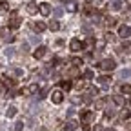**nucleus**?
I'll use <instances>...</instances> for the list:
<instances>
[{
    "label": "nucleus",
    "mask_w": 131,
    "mask_h": 131,
    "mask_svg": "<svg viewBox=\"0 0 131 131\" xmlns=\"http://www.w3.org/2000/svg\"><path fill=\"white\" fill-rule=\"evenodd\" d=\"M69 47H71V51H75V53H77V51H82V49L86 47V44H84V42H80L78 38H73V40H71V44H69Z\"/></svg>",
    "instance_id": "7ed1b4c3"
},
{
    "label": "nucleus",
    "mask_w": 131,
    "mask_h": 131,
    "mask_svg": "<svg viewBox=\"0 0 131 131\" xmlns=\"http://www.w3.org/2000/svg\"><path fill=\"white\" fill-rule=\"evenodd\" d=\"M22 49H26V51H27V49H29V44H27V42H24V44H22Z\"/></svg>",
    "instance_id": "72a5a7b5"
},
{
    "label": "nucleus",
    "mask_w": 131,
    "mask_h": 131,
    "mask_svg": "<svg viewBox=\"0 0 131 131\" xmlns=\"http://www.w3.org/2000/svg\"><path fill=\"white\" fill-rule=\"evenodd\" d=\"M104 46H106V40H98L96 42V49H102Z\"/></svg>",
    "instance_id": "cd10ccee"
},
{
    "label": "nucleus",
    "mask_w": 131,
    "mask_h": 131,
    "mask_svg": "<svg viewBox=\"0 0 131 131\" xmlns=\"http://www.w3.org/2000/svg\"><path fill=\"white\" fill-rule=\"evenodd\" d=\"M9 37V27H2V29H0V37Z\"/></svg>",
    "instance_id": "a878e982"
},
{
    "label": "nucleus",
    "mask_w": 131,
    "mask_h": 131,
    "mask_svg": "<svg viewBox=\"0 0 131 131\" xmlns=\"http://www.w3.org/2000/svg\"><path fill=\"white\" fill-rule=\"evenodd\" d=\"M75 127H77V122L75 120H69L68 124H66V129H75Z\"/></svg>",
    "instance_id": "393cba45"
},
{
    "label": "nucleus",
    "mask_w": 131,
    "mask_h": 131,
    "mask_svg": "<svg viewBox=\"0 0 131 131\" xmlns=\"http://www.w3.org/2000/svg\"><path fill=\"white\" fill-rule=\"evenodd\" d=\"M104 22H106V26H107V27H113V26H117V20H115L113 16H107V18H106Z\"/></svg>",
    "instance_id": "412c9836"
},
{
    "label": "nucleus",
    "mask_w": 131,
    "mask_h": 131,
    "mask_svg": "<svg viewBox=\"0 0 131 131\" xmlns=\"http://www.w3.org/2000/svg\"><path fill=\"white\" fill-rule=\"evenodd\" d=\"M129 117H131V111H129V109H124V111L120 113V120H127Z\"/></svg>",
    "instance_id": "4be33fe9"
},
{
    "label": "nucleus",
    "mask_w": 131,
    "mask_h": 131,
    "mask_svg": "<svg viewBox=\"0 0 131 131\" xmlns=\"http://www.w3.org/2000/svg\"><path fill=\"white\" fill-rule=\"evenodd\" d=\"M106 104H107V98H98V100L95 102V107H96V109H104Z\"/></svg>",
    "instance_id": "4468645a"
},
{
    "label": "nucleus",
    "mask_w": 131,
    "mask_h": 131,
    "mask_svg": "<svg viewBox=\"0 0 131 131\" xmlns=\"http://www.w3.org/2000/svg\"><path fill=\"white\" fill-rule=\"evenodd\" d=\"M95 11H93V7L91 6H86V9H84V15H93Z\"/></svg>",
    "instance_id": "bb28decb"
},
{
    "label": "nucleus",
    "mask_w": 131,
    "mask_h": 131,
    "mask_svg": "<svg viewBox=\"0 0 131 131\" xmlns=\"http://www.w3.org/2000/svg\"><path fill=\"white\" fill-rule=\"evenodd\" d=\"M86 2H93V0H86Z\"/></svg>",
    "instance_id": "4c0bfd02"
},
{
    "label": "nucleus",
    "mask_w": 131,
    "mask_h": 131,
    "mask_svg": "<svg viewBox=\"0 0 131 131\" xmlns=\"http://www.w3.org/2000/svg\"><path fill=\"white\" fill-rule=\"evenodd\" d=\"M26 7H27V13H29V15H35V13L38 11V6H37L35 2H27Z\"/></svg>",
    "instance_id": "ddd939ff"
},
{
    "label": "nucleus",
    "mask_w": 131,
    "mask_h": 131,
    "mask_svg": "<svg viewBox=\"0 0 131 131\" xmlns=\"http://www.w3.org/2000/svg\"><path fill=\"white\" fill-rule=\"evenodd\" d=\"M120 91H122L126 96H131V86H129V84H122V86H120Z\"/></svg>",
    "instance_id": "dca6fc26"
},
{
    "label": "nucleus",
    "mask_w": 131,
    "mask_h": 131,
    "mask_svg": "<svg viewBox=\"0 0 131 131\" xmlns=\"http://www.w3.org/2000/svg\"><path fill=\"white\" fill-rule=\"evenodd\" d=\"M68 77H71V78L78 77V68H75V66H73V68L69 69V73H68Z\"/></svg>",
    "instance_id": "5701e85b"
},
{
    "label": "nucleus",
    "mask_w": 131,
    "mask_h": 131,
    "mask_svg": "<svg viewBox=\"0 0 131 131\" xmlns=\"http://www.w3.org/2000/svg\"><path fill=\"white\" fill-rule=\"evenodd\" d=\"M13 51H15V49H11V47L6 49V57H13Z\"/></svg>",
    "instance_id": "2f4dec72"
},
{
    "label": "nucleus",
    "mask_w": 131,
    "mask_h": 131,
    "mask_svg": "<svg viewBox=\"0 0 131 131\" xmlns=\"http://www.w3.org/2000/svg\"><path fill=\"white\" fill-rule=\"evenodd\" d=\"M77 2H75V0H68V2H66V9H68L69 13H75L77 11Z\"/></svg>",
    "instance_id": "f8f14e48"
},
{
    "label": "nucleus",
    "mask_w": 131,
    "mask_h": 131,
    "mask_svg": "<svg viewBox=\"0 0 131 131\" xmlns=\"http://www.w3.org/2000/svg\"><path fill=\"white\" fill-rule=\"evenodd\" d=\"M46 55H47V47L46 46H38L35 51H33V57L35 58H44Z\"/></svg>",
    "instance_id": "423d86ee"
},
{
    "label": "nucleus",
    "mask_w": 131,
    "mask_h": 131,
    "mask_svg": "<svg viewBox=\"0 0 131 131\" xmlns=\"http://www.w3.org/2000/svg\"><path fill=\"white\" fill-rule=\"evenodd\" d=\"M2 84H4V86H9V88H11V86H15V80H13V78H9L7 75H4V77H2Z\"/></svg>",
    "instance_id": "2eb2a0df"
},
{
    "label": "nucleus",
    "mask_w": 131,
    "mask_h": 131,
    "mask_svg": "<svg viewBox=\"0 0 131 131\" xmlns=\"http://www.w3.org/2000/svg\"><path fill=\"white\" fill-rule=\"evenodd\" d=\"M47 27L51 29V31H58V29H60V24H58L57 20H51V22L47 24Z\"/></svg>",
    "instance_id": "a211bd4d"
},
{
    "label": "nucleus",
    "mask_w": 131,
    "mask_h": 131,
    "mask_svg": "<svg viewBox=\"0 0 131 131\" xmlns=\"http://www.w3.org/2000/svg\"><path fill=\"white\" fill-rule=\"evenodd\" d=\"M60 89H62V91H69V89H71V82H69V80L60 82Z\"/></svg>",
    "instance_id": "f3484780"
},
{
    "label": "nucleus",
    "mask_w": 131,
    "mask_h": 131,
    "mask_svg": "<svg viewBox=\"0 0 131 131\" xmlns=\"http://www.w3.org/2000/svg\"><path fill=\"white\" fill-rule=\"evenodd\" d=\"M113 37H115V35H113L111 31H109V33H106V40H107V42H111V40H113Z\"/></svg>",
    "instance_id": "c85d7f7f"
},
{
    "label": "nucleus",
    "mask_w": 131,
    "mask_h": 131,
    "mask_svg": "<svg viewBox=\"0 0 131 131\" xmlns=\"http://www.w3.org/2000/svg\"><path fill=\"white\" fill-rule=\"evenodd\" d=\"M80 118H82V124H91V120L95 118V113L93 111H82Z\"/></svg>",
    "instance_id": "20e7f679"
},
{
    "label": "nucleus",
    "mask_w": 131,
    "mask_h": 131,
    "mask_svg": "<svg viewBox=\"0 0 131 131\" xmlns=\"http://www.w3.org/2000/svg\"><path fill=\"white\" fill-rule=\"evenodd\" d=\"M18 27H20L18 11H11V15H9V29H18Z\"/></svg>",
    "instance_id": "f257e3e1"
},
{
    "label": "nucleus",
    "mask_w": 131,
    "mask_h": 131,
    "mask_svg": "<svg viewBox=\"0 0 131 131\" xmlns=\"http://www.w3.org/2000/svg\"><path fill=\"white\" fill-rule=\"evenodd\" d=\"M22 127H24V126H22V122H16V126H15V131H22Z\"/></svg>",
    "instance_id": "7c9ffc66"
},
{
    "label": "nucleus",
    "mask_w": 131,
    "mask_h": 131,
    "mask_svg": "<svg viewBox=\"0 0 131 131\" xmlns=\"http://www.w3.org/2000/svg\"><path fill=\"white\" fill-rule=\"evenodd\" d=\"M113 102L117 104V106H120V107H124L126 106V98L120 96V95H113Z\"/></svg>",
    "instance_id": "9d476101"
},
{
    "label": "nucleus",
    "mask_w": 131,
    "mask_h": 131,
    "mask_svg": "<svg viewBox=\"0 0 131 131\" xmlns=\"http://www.w3.org/2000/svg\"><path fill=\"white\" fill-rule=\"evenodd\" d=\"M124 4H126V6H129V7H131V0H124Z\"/></svg>",
    "instance_id": "c9c22d12"
},
{
    "label": "nucleus",
    "mask_w": 131,
    "mask_h": 131,
    "mask_svg": "<svg viewBox=\"0 0 131 131\" xmlns=\"http://www.w3.org/2000/svg\"><path fill=\"white\" fill-rule=\"evenodd\" d=\"M71 64L75 66V68H80V66H82V58H71Z\"/></svg>",
    "instance_id": "b1692460"
},
{
    "label": "nucleus",
    "mask_w": 131,
    "mask_h": 131,
    "mask_svg": "<svg viewBox=\"0 0 131 131\" xmlns=\"http://www.w3.org/2000/svg\"><path fill=\"white\" fill-rule=\"evenodd\" d=\"M95 131H104V129H102V126H95Z\"/></svg>",
    "instance_id": "f704fd0d"
},
{
    "label": "nucleus",
    "mask_w": 131,
    "mask_h": 131,
    "mask_svg": "<svg viewBox=\"0 0 131 131\" xmlns=\"http://www.w3.org/2000/svg\"><path fill=\"white\" fill-rule=\"evenodd\" d=\"M84 78H88V80L93 78V71H86V73H84Z\"/></svg>",
    "instance_id": "c756f323"
},
{
    "label": "nucleus",
    "mask_w": 131,
    "mask_h": 131,
    "mask_svg": "<svg viewBox=\"0 0 131 131\" xmlns=\"http://www.w3.org/2000/svg\"><path fill=\"white\" fill-rule=\"evenodd\" d=\"M33 29H35L37 33H42V31L47 29V24L46 22H37V24H33Z\"/></svg>",
    "instance_id": "9b49d317"
},
{
    "label": "nucleus",
    "mask_w": 131,
    "mask_h": 131,
    "mask_svg": "<svg viewBox=\"0 0 131 131\" xmlns=\"http://www.w3.org/2000/svg\"><path fill=\"white\" fill-rule=\"evenodd\" d=\"M129 35H131L129 26H120V27H118V37H120V38H127Z\"/></svg>",
    "instance_id": "6e6552de"
},
{
    "label": "nucleus",
    "mask_w": 131,
    "mask_h": 131,
    "mask_svg": "<svg viewBox=\"0 0 131 131\" xmlns=\"http://www.w3.org/2000/svg\"><path fill=\"white\" fill-rule=\"evenodd\" d=\"M120 6H122L120 2H115V4H113V9H120Z\"/></svg>",
    "instance_id": "473e14b6"
},
{
    "label": "nucleus",
    "mask_w": 131,
    "mask_h": 131,
    "mask_svg": "<svg viewBox=\"0 0 131 131\" xmlns=\"http://www.w3.org/2000/svg\"><path fill=\"white\" fill-rule=\"evenodd\" d=\"M107 131H117V129H107Z\"/></svg>",
    "instance_id": "e433bc0d"
},
{
    "label": "nucleus",
    "mask_w": 131,
    "mask_h": 131,
    "mask_svg": "<svg viewBox=\"0 0 131 131\" xmlns=\"http://www.w3.org/2000/svg\"><path fill=\"white\" fill-rule=\"evenodd\" d=\"M111 77H107V75H102V77H98L96 78V82H98V84H100V86H109L111 84Z\"/></svg>",
    "instance_id": "1a4fd4ad"
},
{
    "label": "nucleus",
    "mask_w": 131,
    "mask_h": 131,
    "mask_svg": "<svg viewBox=\"0 0 131 131\" xmlns=\"http://www.w3.org/2000/svg\"><path fill=\"white\" fill-rule=\"evenodd\" d=\"M96 68L102 69V71H113L115 69V60L113 58H106V60H102L100 64H98Z\"/></svg>",
    "instance_id": "f03ea898"
},
{
    "label": "nucleus",
    "mask_w": 131,
    "mask_h": 131,
    "mask_svg": "<svg viewBox=\"0 0 131 131\" xmlns=\"http://www.w3.org/2000/svg\"><path fill=\"white\" fill-rule=\"evenodd\" d=\"M38 13H40V15H44V16H47L49 13H51V6H49L47 2H42V4L38 6Z\"/></svg>",
    "instance_id": "0eeeda50"
},
{
    "label": "nucleus",
    "mask_w": 131,
    "mask_h": 131,
    "mask_svg": "<svg viewBox=\"0 0 131 131\" xmlns=\"http://www.w3.org/2000/svg\"><path fill=\"white\" fill-rule=\"evenodd\" d=\"M51 100H53V104H62V100H64L62 89H55V91L51 93Z\"/></svg>",
    "instance_id": "39448f33"
},
{
    "label": "nucleus",
    "mask_w": 131,
    "mask_h": 131,
    "mask_svg": "<svg viewBox=\"0 0 131 131\" xmlns=\"http://www.w3.org/2000/svg\"><path fill=\"white\" fill-rule=\"evenodd\" d=\"M6 115H7V118L15 117V115H16V107H15V106H9V107H7V111H6Z\"/></svg>",
    "instance_id": "6ab92c4d"
},
{
    "label": "nucleus",
    "mask_w": 131,
    "mask_h": 131,
    "mask_svg": "<svg viewBox=\"0 0 131 131\" xmlns=\"http://www.w3.org/2000/svg\"><path fill=\"white\" fill-rule=\"evenodd\" d=\"M7 9H9V4L7 2H0V15H4V13H7Z\"/></svg>",
    "instance_id": "aec40b11"
}]
</instances>
